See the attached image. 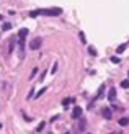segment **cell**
I'll use <instances>...</instances> for the list:
<instances>
[{
  "label": "cell",
  "instance_id": "obj_1",
  "mask_svg": "<svg viewBox=\"0 0 129 134\" xmlns=\"http://www.w3.org/2000/svg\"><path fill=\"white\" fill-rule=\"evenodd\" d=\"M60 13H62V8H39V10H33L30 12V16L35 18L38 15H49V16H59Z\"/></svg>",
  "mask_w": 129,
  "mask_h": 134
},
{
  "label": "cell",
  "instance_id": "obj_2",
  "mask_svg": "<svg viewBox=\"0 0 129 134\" xmlns=\"http://www.w3.org/2000/svg\"><path fill=\"white\" fill-rule=\"evenodd\" d=\"M41 44H43V39L41 38H35V39H31V43H30V49L36 51V49L41 48Z\"/></svg>",
  "mask_w": 129,
  "mask_h": 134
},
{
  "label": "cell",
  "instance_id": "obj_3",
  "mask_svg": "<svg viewBox=\"0 0 129 134\" xmlns=\"http://www.w3.org/2000/svg\"><path fill=\"white\" fill-rule=\"evenodd\" d=\"M82 108H80V106H75V108H74V111H72V118L74 119H78V118H82Z\"/></svg>",
  "mask_w": 129,
  "mask_h": 134
},
{
  "label": "cell",
  "instance_id": "obj_4",
  "mask_svg": "<svg viewBox=\"0 0 129 134\" xmlns=\"http://www.w3.org/2000/svg\"><path fill=\"white\" fill-rule=\"evenodd\" d=\"M114 98H116V88H110V92H108V100L114 102Z\"/></svg>",
  "mask_w": 129,
  "mask_h": 134
},
{
  "label": "cell",
  "instance_id": "obj_5",
  "mask_svg": "<svg viewBox=\"0 0 129 134\" xmlns=\"http://www.w3.org/2000/svg\"><path fill=\"white\" fill-rule=\"evenodd\" d=\"M26 36H28V28H21V30L18 31V38L20 39H25Z\"/></svg>",
  "mask_w": 129,
  "mask_h": 134
},
{
  "label": "cell",
  "instance_id": "obj_6",
  "mask_svg": "<svg viewBox=\"0 0 129 134\" xmlns=\"http://www.w3.org/2000/svg\"><path fill=\"white\" fill-rule=\"evenodd\" d=\"M111 115H113V113H111L110 108H105V110H103V116H105L106 119H111Z\"/></svg>",
  "mask_w": 129,
  "mask_h": 134
},
{
  "label": "cell",
  "instance_id": "obj_7",
  "mask_svg": "<svg viewBox=\"0 0 129 134\" xmlns=\"http://www.w3.org/2000/svg\"><path fill=\"white\" fill-rule=\"evenodd\" d=\"M103 92H105V85H101L100 88H98V93H97V97H95V100H98V98L103 97Z\"/></svg>",
  "mask_w": 129,
  "mask_h": 134
},
{
  "label": "cell",
  "instance_id": "obj_8",
  "mask_svg": "<svg viewBox=\"0 0 129 134\" xmlns=\"http://www.w3.org/2000/svg\"><path fill=\"white\" fill-rule=\"evenodd\" d=\"M127 49V44L124 43V44H121V46H118V49H116V52H118V54H119V52H124Z\"/></svg>",
  "mask_w": 129,
  "mask_h": 134
},
{
  "label": "cell",
  "instance_id": "obj_9",
  "mask_svg": "<svg viewBox=\"0 0 129 134\" xmlns=\"http://www.w3.org/2000/svg\"><path fill=\"white\" fill-rule=\"evenodd\" d=\"M129 124V119L127 118H121L119 119V126H127Z\"/></svg>",
  "mask_w": 129,
  "mask_h": 134
},
{
  "label": "cell",
  "instance_id": "obj_10",
  "mask_svg": "<svg viewBox=\"0 0 129 134\" xmlns=\"http://www.w3.org/2000/svg\"><path fill=\"white\" fill-rule=\"evenodd\" d=\"M78 38H80V43H83V44L87 43V39H85V33H83V31H80V35H78Z\"/></svg>",
  "mask_w": 129,
  "mask_h": 134
},
{
  "label": "cell",
  "instance_id": "obj_11",
  "mask_svg": "<svg viewBox=\"0 0 129 134\" xmlns=\"http://www.w3.org/2000/svg\"><path fill=\"white\" fill-rule=\"evenodd\" d=\"M88 52H90L92 56H97V54H98V52H97V49H95L93 46H90V48H88Z\"/></svg>",
  "mask_w": 129,
  "mask_h": 134
},
{
  "label": "cell",
  "instance_id": "obj_12",
  "mask_svg": "<svg viewBox=\"0 0 129 134\" xmlns=\"http://www.w3.org/2000/svg\"><path fill=\"white\" fill-rule=\"evenodd\" d=\"M121 87H123V88H129V79L123 80V82H121Z\"/></svg>",
  "mask_w": 129,
  "mask_h": 134
},
{
  "label": "cell",
  "instance_id": "obj_13",
  "mask_svg": "<svg viewBox=\"0 0 129 134\" xmlns=\"http://www.w3.org/2000/svg\"><path fill=\"white\" fill-rule=\"evenodd\" d=\"M72 102V98H65V100H62V105L65 106V108H67V106H69V103Z\"/></svg>",
  "mask_w": 129,
  "mask_h": 134
},
{
  "label": "cell",
  "instance_id": "obj_14",
  "mask_svg": "<svg viewBox=\"0 0 129 134\" xmlns=\"http://www.w3.org/2000/svg\"><path fill=\"white\" fill-rule=\"evenodd\" d=\"M10 28H12V25H10V23H3V26H2V30H3V31H8Z\"/></svg>",
  "mask_w": 129,
  "mask_h": 134
},
{
  "label": "cell",
  "instance_id": "obj_15",
  "mask_svg": "<svg viewBox=\"0 0 129 134\" xmlns=\"http://www.w3.org/2000/svg\"><path fill=\"white\" fill-rule=\"evenodd\" d=\"M36 74H38V69H33V70H31V75H30V80H33V79H35V75H36Z\"/></svg>",
  "mask_w": 129,
  "mask_h": 134
},
{
  "label": "cell",
  "instance_id": "obj_16",
  "mask_svg": "<svg viewBox=\"0 0 129 134\" xmlns=\"http://www.w3.org/2000/svg\"><path fill=\"white\" fill-rule=\"evenodd\" d=\"M111 62H113V64H118V62H119V57L113 56V57H111Z\"/></svg>",
  "mask_w": 129,
  "mask_h": 134
},
{
  "label": "cell",
  "instance_id": "obj_17",
  "mask_svg": "<svg viewBox=\"0 0 129 134\" xmlns=\"http://www.w3.org/2000/svg\"><path fill=\"white\" fill-rule=\"evenodd\" d=\"M51 72H52V74H56V72H57V64H54V65L51 67Z\"/></svg>",
  "mask_w": 129,
  "mask_h": 134
},
{
  "label": "cell",
  "instance_id": "obj_18",
  "mask_svg": "<svg viewBox=\"0 0 129 134\" xmlns=\"http://www.w3.org/2000/svg\"><path fill=\"white\" fill-rule=\"evenodd\" d=\"M44 92H46V88H41V92H38V93H36V95H35V97H36V98H38V97H41V95H43V93H44Z\"/></svg>",
  "mask_w": 129,
  "mask_h": 134
},
{
  "label": "cell",
  "instance_id": "obj_19",
  "mask_svg": "<svg viewBox=\"0 0 129 134\" xmlns=\"http://www.w3.org/2000/svg\"><path fill=\"white\" fill-rule=\"evenodd\" d=\"M35 97V90H30V93H28V98H33Z\"/></svg>",
  "mask_w": 129,
  "mask_h": 134
},
{
  "label": "cell",
  "instance_id": "obj_20",
  "mask_svg": "<svg viewBox=\"0 0 129 134\" xmlns=\"http://www.w3.org/2000/svg\"><path fill=\"white\" fill-rule=\"evenodd\" d=\"M43 128H44V123H43V121H41V123H39V126H38V131H41V129H43Z\"/></svg>",
  "mask_w": 129,
  "mask_h": 134
},
{
  "label": "cell",
  "instance_id": "obj_21",
  "mask_svg": "<svg viewBox=\"0 0 129 134\" xmlns=\"http://www.w3.org/2000/svg\"><path fill=\"white\" fill-rule=\"evenodd\" d=\"M44 77H46V70H43V72H41V75H39V79H41V80H43Z\"/></svg>",
  "mask_w": 129,
  "mask_h": 134
},
{
  "label": "cell",
  "instance_id": "obj_22",
  "mask_svg": "<svg viewBox=\"0 0 129 134\" xmlns=\"http://www.w3.org/2000/svg\"><path fill=\"white\" fill-rule=\"evenodd\" d=\"M111 134H121V131H114V132H111Z\"/></svg>",
  "mask_w": 129,
  "mask_h": 134
},
{
  "label": "cell",
  "instance_id": "obj_23",
  "mask_svg": "<svg viewBox=\"0 0 129 134\" xmlns=\"http://www.w3.org/2000/svg\"><path fill=\"white\" fill-rule=\"evenodd\" d=\"M0 129H2V123H0Z\"/></svg>",
  "mask_w": 129,
  "mask_h": 134
},
{
  "label": "cell",
  "instance_id": "obj_24",
  "mask_svg": "<svg viewBox=\"0 0 129 134\" xmlns=\"http://www.w3.org/2000/svg\"><path fill=\"white\" fill-rule=\"evenodd\" d=\"M65 134H69V132H65Z\"/></svg>",
  "mask_w": 129,
  "mask_h": 134
},
{
  "label": "cell",
  "instance_id": "obj_25",
  "mask_svg": "<svg viewBox=\"0 0 129 134\" xmlns=\"http://www.w3.org/2000/svg\"><path fill=\"white\" fill-rule=\"evenodd\" d=\"M87 134H90V132H87Z\"/></svg>",
  "mask_w": 129,
  "mask_h": 134
},
{
  "label": "cell",
  "instance_id": "obj_26",
  "mask_svg": "<svg viewBox=\"0 0 129 134\" xmlns=\"http://www.w3.org/2000/svg\"><path fill=\"white\" fill-rule=\"evenodd\" d=\"M49 134H52V132H49Z\"/></svg>",
  "mask_w": 129,
  "mask_h": 134
}]
</instances>
